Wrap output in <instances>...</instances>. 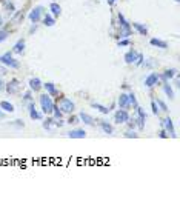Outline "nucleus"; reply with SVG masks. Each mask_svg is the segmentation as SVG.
<instances>
[{
    "mask_svg": "<svg viewBox=\"0 0 180 200\" xmlns=\"http://www.w3.org/2000/svg\"><path fill=\"white\" fill-rule=\"evenodd\" d=\"M143 59H145V57H143V54H142V52H137V60H136V63H134V65H137V66H142V63L145 62Z\"/></svg>",
    "mask_w": 180,
    "mask_h": 200,
    "instance_id": "30",
    "label": "nucleus"
},
{
    "mask_svg": "<svg viewBox=\"0 0 180 200\" xmlns=\"http://www.w3.org/2000/svg\"><path fill=\"white\" fill-rule=\"evenodd\" d=\"M5 89L9 92V94H16V92H19V89H20V82L17 78H12V80H9V83L5 85Z\"/></svg>",
    "mask_w": 180,
    "mask_h": 200,
    "instance_id": "7",
    "label": "nucleus"
},
{
    "mask_svg": "<svg viewBox=\"0 0 180 200\" xmlns=\"http://www.w3.org/2000/svg\"><path fill=\"white\" fill-rule=\"evenodd\" d=\"M125 137H128V139H131V137H133V139H137L139 136L136 134L134 131H126V132H125Z\"/></svg>",
    "mask_w": 180,
    "mask_h": 200,
    "instance_id": "34",
    "label": "nucleus"
},
{
    "mask_svg": "<svg viewBox=\"0 0 180 200\" xmlns=\"http://www.w3.org/2000/svg\"><path fill=\"white\" fill-rule=\"evenodd\" d=\"M0 25H3V20H2V17H0Z\"/></svg>",
    "mask_w": 180,
    "mask_h": 200,
    "instance_id": "47",
    "label": "nucleus"
},
{
    "mask_svg": "<svg viewBox=\"0 0 180 200\" xmlns=\"http://www.w3.org/2000/svg\"><path fill=\"white\" fill-rule=\"evenodd\" d=\"M0 118H5V112H2V111H0Z\"/></svg>",
    "mask_w": 180,
    "mask_h": 200,
    "instance_id": "46",
    "label": "nucleus"
},
{
    "mask_svg": "<svg viewBox=\"0 0 180 200\" xmlns=\"http://www.w3.org/2000/svg\"><path fill=\"white\" fill-rule=\"evenodd\" d=\"M149 43H151L152 46H157V48H162V49H166V48H168V43L163 42V40H160V38H151Z\"/></svg>",
    "mask_w": 180,
    "mask_h": 200,
    "instance_id": "19",
    "label": "nucleus"
},
{
    "mask_svg": "<svg viewBox=\"0 0 180 200\" xmlns=\"http://www.w3.org/2000/svg\"><path fill=\"white\" fill-rule=\"evenodd\" d=\"M6 74V68L5 66H0V75H5Z\"/></svg>",
    "mask_w": 180,
    "mask_h": 200,
    "instance_id": "42",
    "label": "nucleus"
},
{
    "mask_svg": "<svg viewBox=\"0 0 180 200\" xmlns=\"http://www.w3.org/2000/svg\"><path fill=\"white\" fill-rule=\"evenodd\" d=\"M5 89V83L2 82V80H0V91H3Z\"/></svg>",
    "mask_w": 180,
    "mask_h": 200,
    "instance_id": "44",
    "label": "nucleus"
},
{
    "mask_svg": "<svg viewBox=\"0 0 180 200\" xmlns=\"http://www.w3.org/2000/svg\"><path fill=\"white\" fill-rule=\"evenodd\" d=\"M119 106H120V109H126L128 106H130V97H128V94H125V92H122L119 100H117Z\"/></svg>",
    "mask_w": 180,
    "mask_h": 200,
    "instance_id": "13",
    "label": "nucleus"
},
{
    "mask_svg": "<svg viewBox=\"0 0 180 200\" xmlns=\"http://www.w3.org/2000/svg\"><path fill=\"white\" fill-rule=\"evenodd\" d=\"M175 2H180V0H175Z\"/></svg>",
    "mask_w": 180,
    "mask_h": 200,
    "instance_id": "48",
    "label": "nucleus"
},
{
    "mask_svg": "<svg viewBox=\"0 0 180 200\" xmlns=\"http://www.w3.org/2000/svg\"><path fill=\"white\" fill-rule=\"evenodd\" d=\"M117 19H119V23H120V34H119V37L120 38L130 37L131 35V25L126 22V19L123 17L122 12H119V14H117Z\"/></svg>",
    "mask_w": 180,
    "mask_h": 200,
    "instance_id": "1",
    "label": "nucleus"
},
{
    "mask_svg": "<svg viewBox=\"0 0 180 200\" xmlns=\"http://www.w3.org/2000/svg\"><path fill=\"white\" fill-rule=\"evenodd\" d=\"M43 86H45V89L49 92L51 96H59V91H57V88H56V85H54V83L48 82V83H45Z\"/></svg>",
    "mask_w": 180,
    "mask_h": 200,
    "instance_id": "22",
    "label": "nucleus"
},
{
    "mask_svg": "<svg viewBox=\"0 0 180 200\" xmlns=\"http://www.w3.org/2000/svg\"><path fill=\"white\" fill-rule=\"evenodd\" d=\"M119 46H128L130 45V40L128 38H123V40H119V43H117Z\"/></svg>",
    "mask_w": 180,
    "mask_h": 200,
    "instance_id": "37",
    "label": "nucleus"
},
{
    "mask_svg": "<svg viewBox=\"0 0 180 200\" xmlns=\"http://www.w3.org/2000/svg\"><path fill=\"white\" fill-rule=\"evenodd\" d=\"M85 136H86V132L83 129H72L68 132L69 139H85Z\"/></svg>",
    "mask_w": 180,
    "mask_h": 200,
    "instance_id": "16",
    "label": "nucleus"
},
{
    "mask_svg": "<svg viewBox=\"0 0 180 200\" xmlns=\"http://www.w3.org/2000/svg\"><path fill=\"white\" fill-rule=\"evenodd\" d=\"M49 11L53 12V16H60V12H62V8H60V5L59 3H51V6H49Z\"/></svg>",
    "mask_w": 180,
    "mask_h": 200,
    "instance_id": "25",
    "label": "nucleus"
},
{
    "mask_svg": "<svg viewBox=\"0 0 180 200\" xmlns=\"http://www.w3.org/2000/svg\"><path fill=\"white\" fill-rule=\"evenodd\" d=\"M57 105H59V109H60L62 112H72V111L75 109L74 103H72L69 99H66V97L57 99Z\"/></svg>",
    "mask_w": 180,
    "mask_h": 200,
    "instance_id": "3",
    "label": "nucleus"
},
{
    "mask_svg": "<svg viewBox=\"0 0 180 200\" xmlns=\"http://www.w3.org/2000/svg\"><path fill=\"white\" fill-rule=\"evenodd\" d=\"M151 108H152V114H154V115H159V106H157L156 100L151 102Z\"/></svg>",
    "mask_w": 180,
    "mask_h": 200,
    "instance_id": "31",
    "label": "nucleus"
},
{
    "mask_svg": "<svg viewBox=\"0 0 180 200\" xmlns=\"http://www.w3.org/2000/svg\"><path fill=\"white\" fill-rule=\"evenodd\" d=\"M157 82H159V74L157 72H149V75L145 78V86L152 88L154 85H157Z\"/></svg>",
    "mask_w": 180,
    "mask_h": 200,
    "instance_id": "10",
    "label": "nucleus"
},
{
    "mask_svg": "<svg viewBox=\"0 0 180 200\" xmlns=\"http://www.w3.org/2000/svg\"><path fill=\"white\" fill-rule=\"evenodd\" d=\"M114 120H115V123H126L128 120H130V114H128L126 109H119L117 112H115L114 115Z\"/></svg>",
    "mask_w": 180,
    "mask_h": 200,
    "instance_id": "6",
    "label": "nucleus"
},
{
    "mask_svg": "<svg viewBox=\"0 0 180 200\" xmlns=\"http://www.w3.org/2000/svg\"><path fill=\"white\" fill-rule=\"evenodd\" d=\"M42 14H43V6H35L31 12H29V20L32 23H37V22H40L42 19Z\"/></svg>",
    "mask_w": 180,
    "mask_h": 200,
    "instance_id": "5",
    "label": "nucleus"
},
{
    "mask_svg": "<svg viewBox=\"0 0 180 200\" xmlns=\"http://www.w3.org/2000/svg\"><path fill=\"white\" fill-rule=\"evenodd\" d=\"M136 111H137V118H136V122H137V125H139V128H140V129H143V128H145L146 114H145V111H143L142 108H140V106H137Z\"/></svg>",
    "mask_w": 180,
    "mask_h": 200,
    "instance_id": "8",
    "label": "nucleus"
},
{
    "mask_svg": "<svg viewBox=\"0 0 180 200\" xmlns=\"http://www.w3.org/2000/svg\"><path fill=\"white\" fill-rule=\"evenodd\" d=\"M40 105H42V111H43L45 114H53V111H54V108H56L54 102L51 100V97H49L48 94L40 96Z\"/></svg>",
    "mask_w": 180,
    "mask_h": 200,
    "instance_id": "2",
    "label": "nucleus"
},
{
    "mask_svg": "<svg viewBox=\"0 0 180 200\" xmlns=\"http://www.w3.org/2000/svg\"><path fill=\"white\" fill-rule=\"evenodd\" d=\"M0 63H3V65L9 66V68H14V69H17L19 66H20L19 60H16L14 57H12V56H11V52H6V54L0 56Z\"/></svg>",
    "mask_w": 180,
    "mask_h": 200,
    "instance_id": "4",
    "label": "nucleus"
},
{
    "mask_svg": "<svg viewBox=\"0 0 180 200\" xmlns=\"http://www.w3.org/2000/svg\"><path fill=\"white\" fill-rule=\"evenodd\" d=\"M53 126H56V118H46L43 122V128L45 129H51Z\"/></svg>",
    "mask_w": 180,
    "mask_h": 200,
    "instance_id": "28",
    "label": "nucleus"
},
{
    "mask_svg": "<svg viewBox=\"0 0 180 200\" xmlns=\"http://www.w3.org/2000/svg\"><path fill=\"white\" fill-rule=\"evenodd\" d=\"M23 99H25V100H26V102H31V99H32V97H31V91H28V92H25V96H23Z\"/></svg>",
    "mask_w": 180,
    "mask_h": 200,
    "instance_id": "41",
    "label": "nucleus"
},
{
    "mask_svg": "<svg viewBox=\"0 0 180 200\" xmlns=\"http://www.w3.org/2000/svg\"><path fill=\"white\" fill-rule=\"evenodd\" d=\"M23 51H25V40L20 38L19 42L14 45V48H12V52H16V54H22Z\"/></svg>",
    "mask_w": 180,
    "mask_h": 200,
    "instance_id": "20",
    "label": "nucleus"
},
{
    "mask_svg": "<svg viewBox=\"0 0 180 200\" xmlns=\"http://www.w3.org/2000/svg\"><path fill=\"white\" fill-rule=\"evenodd\" d=\"M28 109H29V117H31L32 120H40V118H42V114L37 112V109H35L34 102H29V103H28Z\"/></svg>",
    "mask_w": 180,
    "mask_h": 200,
    "instance_id": "12",
    "label": "nucleus"
},
{
    "mask_svg": "<svg viewBox=\"0 0 180 200\" xmlns=\"http://www.w3.org/2000/svg\"><path fill=\"white\" fill-rule=\"evenodd\" d=\"M136 60H137V51L130 49V51L125 54V62H126L128 65H131V63H136Z\"/></svg>",
    "mask_w": 180,
    "mask_h": 200,
    "instance_id": "14",
    "label": "nucleus"
},
{
    "mask_svg": "<svg viewBox=\"0 0 180 200\" xmlns=\"http://www.w3.org/2000/svg\"><path fill=\"white\" fill-rule=\"evenodd\" d=\"M93 108L94 109H99L102 114H109V108H106V106H103V105H100V103H93Z\"/></svg>",
    "mask_w": 180,
    "mask_h": 200,
    "instance_id": "27",
    "label": "nucleus"
},
{
    "mask_svg": "<svg viewBox=\"0 0 180 200\" xmlns=\"http://www.w3.org/2000/svg\"><path fill=\"white\" fill-rule=\"evenodd\" d=\"M163 91H165V94L168 96V99H174V97H175L172 88H171L169 83H168V80H166V82H163Z\"/></svg>",
    "mask_w": 180,
    "mask_h": 200,
    "instance_id": "23",
    "label": "nucleus"
},
{
    "mask_svg": "<svg viewBox=\"0 0 180 200\" xmlns=\"http://www.w3.org/2000/svg\"><path fill=\"white\" fill-rule=\"evenodd\" d=\"M11 125H14V126H17V128H23V122H22V120H14Z\"/></svg>",
    "mask_w": 180,
    "mask_h": 200,
    "instance_id": "38",
    "label": "nucleus"
},
{
    "mask_svg": "<svg viewBox=\"0 0 180 200\" xmlns=\"http://www.w3.org/2000/svg\"><path fill=\"white\" fill-rule=\"evenodd\" d=\"M20 20H23V12H17V14H16V17H14V20H12V22H14V23H17V22H20Z\"/></svg>",
    "mask_w": 180,
    "mask_h": 200,
    "instance_id": "36",
    "label": "nucleus"
},
{
    "mask_svg": "<svg viewBox=\"0 0 180 200\" xmlns=\"http://www.w3.org/2000/svg\"><path fill=\"white\" fill-rule=\"evenodd\" d=\"M53 114H54V118H62V115H63V112H62L59 108H54Z\"/></svg>",
    "mask_w": 180,
    "mask_h": 200,
    "instance_id": "35",
    "label": "nucleus"
},
{
    "mask_svg": "<svg viewBox=\"0 0 180 200\" xmlns=\"http://www.w3.org/2000/svg\"><path fill=\"white\" fill-rule=\"evenodd\" d=\"M156 103H157V106H160V109H162V111H169V109H168V106H166V103H165V102H162L160 99H157V102H156Z\"/></svg>",
    "mask_w": 180,
    "mask_h": 200,
    "instance_id": "32",
    "label": "nucleus"
},
{
    "mask_svg": "<svg viewBox=\"0 0 180 200\" xmlns=\"http://www.w3.org/2000/svg\"><path fill=\"white\" fill-rule=\"evenodd\" d=\"M159 136H160L162 139H168V137H169V136H168V132H166L165 129H162V131L159 132Z\"/></svg>",
    "mask_w": 180,
    "mask_h": 200,
    "instance_id": "40",
    "label": "nucleus"
},
{
    "mask_svg": "<svg viewBox=\"0 0 180 200\" xmlns=\"http://www.w3.org/2000/svg\"><path fill=\"white\" fill-rule=\"evenodd\" d=\"M8 31L6 29H2V31H0V43H2L3 42V40H6V37H8Z\"/></svg>",
    "mask_w": 180,
    "mask_h": 200,
    "instance_id": "33",
    "label": "nucleus"
},
{
    "mask_svg": "<svg viewBox=\"0 0 180 200\" xmlns=\"http://www.w3.org/2000/svg\"><path fill=\"white\" fill-rule=\"evenodd\" d=\"M163 128H165V131L166 132H169V136L171 137H177V134H175V129H174V125H172V120L168 117V118H165L163 120Z\"/></svg>",
    "mask_w": 180,
    "mask_h": 200,
    "instance_id": "9",
    "label": "nucleus"
},
{
    "mask_svg": "<svg viewBox=\"0 0 180 200\" xmlns=\"http://www.w3.org/2000/svg\"><path fill=\"white\" fill-rule=\"evenodd\" d=\"M40 88H42V82H40V78L34 77V78H31V80H29V89H31V91H38Z\"/></svg>",
    "mask_w": 180,
    "mask_h": 200,
    "instance_id": "18",
    "label": "nucleus"
},
{
    "mask_svg": "<svg viewBox=\"0 0 180 200\" xmlns=\"http://www.w3.org/2000/svg\"><path fill=\"white\" fill-rule=\"evenodd\" d=\"M79 118L82 120L85 125H89V126L94 125V118L89 115V114H86V112H80V114H79Z\"/></svg>",
    "mask_w": 180,
    "mask_h": 200,
    "instance_id": "17",
    "label": "nucleus"
},
{
    "mask_svg": "<svg viewBox=\"0 0 180 200\" xmlns=\"http://www.w3.org/2000/svg\"><path fill=\"white\" fill-rule=\"evenodd\" d=\"M133 28H136V29H137L140 34H142V35H146V34H148V28H146L145 25L139 23V22H133Z\"/></svg>",
    "mask_w": 180,
    "mask_h": 200,
    "instance_id": "21",
    "label": "nucleus"
},
{
    "mask_svg": "<svg viewBox=\"0 0 180 200\" xmlns=\"http://www.w3.org/2000/svg\"><path fill=\"white\" fill-rule=\"evenodd\" d=\"M175 74H177V69H174V68L166 69L163 74H159V80H162V82H166V80L174 78V77H175Z\"/></svg>",
    "mask_w": 180,
    "mask_h": 200,
    "instance_id": "11",
    "label": "nucleus"
},
{
    "mask_svg": "<svg viewBox=\"0 0 180 200\" xmlns=\"http://www.w3.org/2000/svg\"><path fill=\"white\" fill-rule=\"evenodd\" d=\"M180 86V78H178V75L175 74V88H178Z\"/></svg>",
    "mask_w": 180,
    "mask_h": 200,
    "instance_id": "43",
    "label": "nucleus"
},
{
    "mask_svg": "<svg viewBox=\"0 0 180 200\" xmlns=\"http://www.w3.org/2000/svg\"><path fill=\"white\" fill-rule=\"evenodd\" d=\"M68 122H69V123H72V125H75V123H79V117H74V115H72V117H69Z\"/></svg>",
    "mask_w": 180,
    "mask_h": 200,
    "instance_id": "39",
    "label": "nucleus"
},
{
    "mask_svg": "<svg viewBox=\"0 0 180 200\" xmlns=\"http://www.w3.org/2000/svg\"><path fill=\"white\" fill-rule=\"evenodd\" d=\"M106 2H108V5H114L115 2H117V0H106Z\"/></svg>",
    "mask_w": 180,
    "mask_h": 200,
    "instance_id": "45",
    "label": "nucleus"
},
{
    "mask_svg": "<svg viewBox=\"0 0 180 200\" xmlns=\"http://www.w3.org/2000/svg\"><path fill=\"white\" fill-rule=\"evenodd\" d=\"M128 97H130V105H133L134 108H137V106H139V103H137V99H136V96H134V92H131V94H128Z\"/></svg>",
    "mask_w": 180,
    "mask_h": 200,
    "instance_id": "29",
    "label": "nucleus"
},
{
    "mask_svg": "<svg viewBox=\"0 0 180 200\" xmlns=\"http://www.w3.org/2000/svg\"><path fill=\"white\" fill-rule=\"evenodd\" d=\"M97 122H99V126L102 128V131H103L105 134H108V136L112 134V131H114V129H112V126L106 122V120H97Z\"/></svg>",
    "mask_w": 180,
    "mask_h": 200,
    "instance_id": "15",
    "label": "nucleus"
},
{
    "mask_svg": "<svg viewBox=\"0 0 180 200\" xmlns=\"http://www.w3.org/2000/svg\"><path fill=\"white\" fill-rule=\"evenodd\" d=\"M43 25H45V26H54V25H56L54 17L49 16V14H45V17H43Z\"/></svg>",
    "mask_w": 180,
    "mask_h": 200,
    "instance_id": "26",
    "label": "nucleus"
},
{
    "mask_svg": "<svg viewBox=\"0 0 180 200\" xmlns=\"http://www.w3.org/2000/svg\"><path fill=\"white\" fill-rule=\"evenodd\" d=\"M0 108H2L5 112H14V111H16V109H14V105L9 103V102H6V100H3L2 103H0Z\"/></svg>",
    "mask_w": 180,
    "mask_h": 200,
    "instance_id": "24",
    "label": "nucleus"
}]
</instances>
